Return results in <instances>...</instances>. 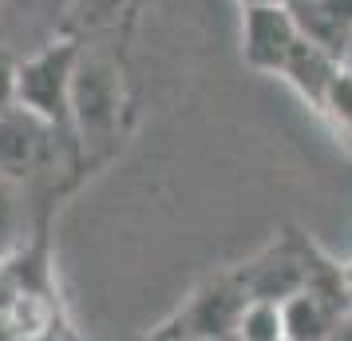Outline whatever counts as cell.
Masks as SVG:
<instances>
[{
  "label": "cell",
  "mask_w": 352,
  "mask_h": 341,
  "mask_svg": "<svg viewBox=\"0 0 352 341\" xmlns=\"http://www.w3.org/2000/svg\"><path fill=\"white\" fill-rule=\"evenodd\" d=\"M20 99V60L0 44V115H8Z\"/></svg>",
  "instance_id": "13"
},
{
  "label": "cell",
  "mask_w": 352,
  "mask_h": 341,
  "mask_svg": "<svg viewBox=\"0 0 352 341\" xmlns=\"http://www.w3.org/2000/svg\"><path fill=\"white\" fill-rule=\"evenodd\" d=\"M28 238V207H24V191L20 183L0 175V258L16 254Z\"/></svg>",
  "instance_id": "10"
},
{
  "label": "cell",
  "mask_w": 352,
  "mask_h": 341,
  "mask_svg": "<svg viewBox=\"0 0 352 341\" xmlns=\"http://www.w3.org/2000/svg\"><path fill=\"white\" fill-rule=\"evenodd\" d=\"M4 8H8L12 17L28 20V24H44V28H48L52 17H60L64 0H4Z\"/></svg>",
  "instance_id": "14"
},
{
  "label": "cell",
  "mask_w": 352,
  "mask_h": 341,
  "mask_svg": "<svg viewBox=\"0 0 352 341\" xmlns=\"http://www.w3.org/2000/svg\"><path fill=\"white\" fill-rule=\"evenodd\" d=\"M340 68H344V60H336L333 52L317 48V44H309V40L301 36L281 76H285L289 87H293V92L305 99V103L324 107V99H329V92H333V83H336V76H340Z\"/></svg>",
  "instance_id": "8"
},
{
  "label": "cell",
  "mask_w": 352,
  "mask_h": 341,
  "mask_svg": "<svg viewBox=\"0 0 352 341\" xmlns=\"http://www.w3.org/2000/svg\"><path fill=\"white\" fill-rule=\"evenodd\" d=\"M238 282L245 286L250 298H261V302H285L293 293L305 290L309 282V266H305L301 254H293L289 246H273L270 254H261L257 262H250L238 274Z\"/></svg>",
  "instance_id": "6"
},
{
  "label": "cell",
  "mask_w": 352,
  "mask_h": 341,
  "mask_svg": "<svg viewBox=\"0 0 352 341\" xmlns=\"http://www.w3.org/2000/svg\"><path fill=\"white\" fill-rule=\"evenodd\" d=\"M206 341H238V338H206Z\"/></svg>",
  "instance_id": "19"
},
{
  "label": "cell",
  "mask_w": 352,
  "mask_h": 341,
  "mask_svg": "<svg viewBox=\"0 0 352 341\" xmlns=\"http://www.w3.org/2000/svg\"><path fill=\"white\" fill-rule=\"evenodd\" d=\"M234 338L238 341H285V313H281V302L250 298L245 309H241V318H238Z\"/></svg>",
  "instance_id": "11"
},
{
  "label": "cell",
  "mask_w": 352,
  "mask_h": 341,
  "mask_svg": "<svg viewBox=\"0 0 352 341\" xmlns=\"http://www.w3.org/2000/svg\"><path fill=\"white\" fill-rule=\"evenodd\" d=\"M344 68L352 72V44H349V52H344Z\"/></svg>",
  "instance_id": "17"
},
{
  "label": "cell",
  "mask_w": 352,
  "mask_h": 341,
  "mask_svg": "<svg viewBox=\"0 0 352 341\" xmlns=\"http://www.w3.org/2000/svg\"><path fill=\"white\" fill-rule=\"evenodd\" d=\"M52 151H56V131L44 119H36L24 107L0 115V175L4 179L24 187L36 171H44Z\"/></svg>",
  "instance_id": "4"
},
{
  "label": "cell",
  "mask_w": 352,
  "mask_h": 341,
  "mask_svg": "<svg viewBox=\"0 0 352 341\" xmlns=\"http://www.w3.org/2000/svg\"><path fill=\"white\" fill-rule=\"evenodd\" d=\"M241 8H245V4H273V0H238Z\"/></svg>",
  "instance_id": "16"
},
{
  "label": "cell",
  "mask_w": 352,
  "mask_h": 341,
  "mask_svg": "<svg viewBox=\"0 0 352 341\" xmlns=\"http://www.w3.org/2000/svg\"><path fill=\"white\" fill-rule=\"evenodd\" d=\"M329 341H352V313H349V318H340V325L333 329V338H329Z\"/></svg>",
  "instance_id": "15"
},
{
  "label": "cell",
  "mask_w": 352,
  "mask_h": 341,
  "mask_svg": "<svg viewBox=\"0 0 352 341\" xmlns=\"http://www.w3.org/2000/svg\"><path fill=\"white\" fill-rule=\"evenodd\" d=\"M285 313V341H329L344 313H336L329 302H320L313 290H301L281 302Z\"/></svg>",
  "instance_id": "9"
},
{
  "label": "cell",
  "mask_w": 352,
  "mask_h": 341,
  "mask_svg": "<svg viewBox=\"0 0 352 341\" xmlns=\"http://www.w3.org/2000/svg\"><path fill=\"white\" fill-rule=\"evenodd\" d=\"M320 112H329L336 127H344L352 135V72L349 68H340V76H336L333 92H329V99H324Z\"/></svg>",
  "instance_id": "12"
},
{
  "label": "cell",
  "mask_w": 352,
  "mask_h": 341,
  "mask_svg": "<svg viewBox=\"0 0 352 341\" xmlns=\"http://www.w3.org/2000/svg\"><path fill=\"white\" fill-rule=\"evenodd\" d=\"M72 123L83 147L107 143L119 131V72L107 60L83 56L72 83Z\"/></svg>",
  "instance_id": "3"
},
{
  "label": "cell",
  "mask_w": 352,
  "mask_h": 341,
  "mask_svg": "<svg viewBox=\"0 0 352 341\" xmlns=\"http://www.w3.org/2000/svg\"><path fill=\"white\" fill-rule=\"evenodd\" d=\"M344 282H349V298H352V266L344 270Z\"/></svg>",
  "instance_id": "18"
},
{
  "label": "cell",
  "mask_w": 352,
  "mask_h": 341,
  "mask_svg": "<svg viewBox=\"0 0 352 341\" xmlns=\"http://www.w3.org/2000/svg\"><path fill=\"white\" fill-rule=\"evenodd\" d=\"M289 8H293L297 28L309 44L344 60V52L352 44V0H301Z\"/></svg>",
  "instance_id": "7"
},
{
  "label": "cell",
  "mask_w": 352,
  "mask_h": 341,
  "mask_svg": "<svg viewBox=\"0 0 352 341\" xmlns=\"http://www.w3.org/2000/svg\"><path fill=\"white\" fill-rule=\"evenodd\" d=\"M83 48L72 36H52L48 44L32 48L20 60V99L16 107L44 119L52 131L72 123V83Z\"/></svg>",
  "instance_id": "1"
},
{
  "label": "cell",
  "mask_w": 352,
  "mask_h": 341,
  "mask_svg": "<svg viewBox=\"0 0 352 341\" xmlns=\"http://www.w3.org/2000/svg\"><path fill=\"white\" fill-rule=\"evenodd\" d=\"M285 4H301V0H285Z\"/></svg>",
  "instance_id": "20"
},
{
  "label": "cell",
  "mask_w": 352,
  "mask_h": 341,
  "mask_svg": "<svg viewBox=\"0 0 352 341\" xmlns=\"http://www.w3.org/2000/svg\"><path fill=\"white\" fill-rule=\"evenodd\" d=\"M297 40H301V28H297V17L285 0L241 8V60H245V68H254L261 76H281Z\"/></svg>",
  "instance_id": "2"
},
{
  "label": "cell",
  "mask_w": 352,
  "mask_h": 341,
  "mask_svg": "<svg viewBox=\"0 0 352 341\" xmlns=\"http://www.w3.org/2000/svg\"><path fill=\"white\" fill-rule=\"evenodd\" d=\"M250 302L245 286L234 278H218L210 282L206 290H198L186 306V329H190V341H206V338H234L238 329V318L241 309Z\"/></svg>",
  "instance_id": "5"
}]
</instances>
